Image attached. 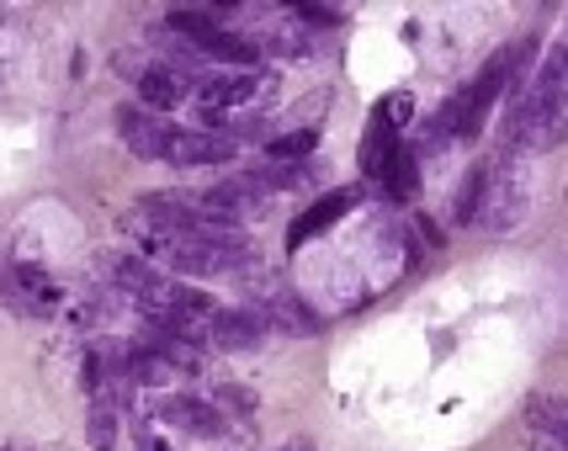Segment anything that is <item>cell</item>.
Returning <instances> with one entry per match:
<instances>
[{
  "label": "cell",
  "instance_id": "4fadbf2b",
  "mask_svg": "<svg viewBox=\"0 0 568 451\" xmlns=\"http://www.w3.org/2000/svg\"><path fill=\"white\" fill-rule=\"evenodd\" d=\"M484 181H488V164H473L468 181H462V192H457V223H473V212L484 203Z\"/></svg>",
  "mask_w": 568,
  "mask_h": 451
},
{
  "label": "cell",
  "instance_id": "8992f818",
  "mask_svg": "<svg viewBox=\"0 0 568 451\" xmlns=\"http://www.w3.org/2000/svg\"><path fill=\"white\" fill-rule=\"evenodd\" d=\"M346 212H351V192H325L319 203H314L309 212H303V218H298V223H292V229H287V249H298V245H309V240H319L329 223H335V218H346Z\"/></svg>",
  "mask_w": 568,
  "mask_h": 451
},
{
  "label": "cell",
  "instance_id": "6da1fadb",
  "mask_svg": "<svg viewBox=\"0 0 568 451\" xmlns=\"http://www.w3.org/2000/svg\"><path fill=\"white\" fill-rule=\"evenodd\" d=\"M521 212H527V186H521V170L505 160L488 164V181H484V203L473 212V223L488 229V234H505V229H516L521 223Z\"/></svg>",
  "mask_w": 568,
  "mask_h": 451
},
{
  "label": "cell",
  "instance_id": "7c38bea8",
  "mask_svg": "<svg viewBox=\"0 0 568 451\" xmlns=\"http://www.w3.org/2000/svg\"><path fill=\"white\" fill-rule=\"evenodd\" d=\"M85 436H90V447H96V451H112V441H118V410H112L107 399H96V404H90Z\"/></svg>",
  "mask_w": 568,
  "mask_h": 451
},
{
  "label": "cell",
  "instance_id": "277c9868",
  "mask_svg": "<svg viewBox=\"0 0 568 451\" xmlns=\"http://www.w3.org/2000/svg\"><path fill=\"white\" fill-rule=\"evenodd\" d=\"M213 340L223 351H255L266 340V314L261 308H218L213 314Z\"/></svg>",
  "mask_w": 568,
  "mask_h": 451
},
{
  "label": "cell",
  "instance_id": "e0dca14e",
  "mask_svg": "<svg viewBox=\"0 0 568 451\" xmlns=\"http://www.w3.org/2000/svg\"><path fill=\"white\" fill-rule=\"evenodd\" d=\"M16 282H22V292H33L38 303H53V282L43 277L38 266H16Z\"/></svg>",
  "mask_w": 568,
  "mask_h": 451
},
{
  "label": "cell",
  "instance_id": "ac0fdd59",
  "mask_svg": "<svg viewBox=\"0 0 568 451\" xmlns=\"http://www.w3.org/2000/svg\"><path fill=\"white\" fill-rule=\"evenodd\" d=\"M292 11H298V22H303V27H309V22H319V27H335V22H340V11H335V5H292Z\"/></svg>",
  "mask_w": 568,
  "mask_h": 451
},
{
  "label": "cell",
  "instance_id": "7a4b0ae2",
  "mask_svg": "<svg viewBox=\"0 0 568 451\" xmlns=\"http://www.w3.org/2000/svg\"><path fill=\"white\" fill-rule=\"evenodd\" d=\"M118 133H122V144H128L138 160H170L176 127L165 123L160 112H149V107H122V112H118Z\"/></svg>",
  "mask_w": 568,
  "mask_h": 451
},
{
  "label": "cell",
  "instance_id": "9c48e42d",
  "mask_svg": "<svg viewBox=\"0 0 568 451\" xmlns=\"http://www.w3.org/2000/svg\"><path fill=\"white\" fill-rule=\"evenodd\" d=\"M112 282H118L122 292H133V297L144 303L149 292L160 288V271H155L149 260H138V255H118V260H112Z\"/></svg>",
  "mask_w": 568,
  "mask_h": 451
},
{
  "label": "cell",
  "instance_id": "52a82bcc",
  "mask_svg": "<svg viewBox=\"0 0 568 451\" xmlns=\"http://www.w3.org/2000/svg\"><path fill=\"white\" fill-rule=\"evenodd\" d=\"M165 419L176 425V430H186V436H223V410H213L203 399H170L165 404Z\"/></svg>",
  "mask_w": 568,
  "mask_h": 451
},
{
  "label": "cell",
  "instance_id": "5b68a950",
  "mask_svg": "<svg viewBox=\"0 0 568 451\" xmlns=\"http://www.w3.org/2000/svg\"><path fill=\"white\" fill-rule=\"evenodd\" d=\"M197 90H203V118L207 123H223V107H240L244 96H255L261 75H250V70H240V75H203Z\"/></svg>",
  "mask_w": 568,
  "mask_h": 451
},
{
  "label": "cell",
  "instance_id": "5bb4252c",
  "mask_svg": "<svg viewBox=\"0 0 568 451\" xmlns=\"http://www.w3.org/2000/svg\"><path fill=\"white\" fill-rule=\"evenodd\" d=\"M266 48H277L287 59H298V53H309V27L303 22H277L271 33H266Z\"/></svg>",
  "mask_w": 568,
  "mask_h": 451
},
{
  "label": "cell",
  "instance_id": "3957f363",
  "mask_svg": "<svg viewBox=\"0 0 568 451\" xmlns=\"http://www.w3.org/2000/svg\"><path fill=\"white\" fill-rule=\"evenodd\" d=\"M240 138L234 133H207V127H176V144H170V160L176 164H223L234 160Z\"/></svg>",
  "mask_w": 568,
  "mask_h": 451
},
{
  "label": "cell",
  "instance_id": "30bf717a",
  "mask_svg": "<svg viewBox=\"0 0 568 451\" xmlns=\"http://www.w3.org/2000/svg\"><path fill=\"white\" fill-rule=\"evenodd\" d=\"M527 414H531V430H536V436L568 441V399H536Z\"/></svg>",
  "mask_w": 568,
  "mask_h": 451
},
{
  "label": "cell",
  "instance_id": "d6986e66",
  "mask_svg": "<svg viewBox=\"0 0 568 451\" xmlns=\"http://www.w3.org/2000/svg\"><path fill=\"white\" fill-rule=\"evenodd\" d=\"M223 404H234V410H255V399H250V393H244V388H223Z\"/></svg>",
  "mask_w": 568,
  "mask_h": 451
},
{
  "label": "cell",
  "instance_id": "9a60e30c",
  "mask_svg": "<svg viewBox=\"0 0 568 451\" xmlns=\"http://www.w3.org/2000/svg\"><path fill=\"white\" fill-rule=\"evenodd\" d=\"M314 144H319V133L298 127V133H282V138H271V144H266V155H271V160H303V155H314Z\"/></svg>",
  "mask_w": 568,
  "mask_h": 451
},
{
  "label": "cell",
  "instance_id": "2e32d148",
  "mask_svg": "<svg viewBox=\"0 0 568 451\" xmlns=\"http://www.w3.org/2000/svg\"><path fill=\"white\" fill-rule=\"evenodd\" d=\"M81 382H85V393H90V399H101V393H107V351H101V345H96V351H85Z\"/></svg>",
  "mask_w": 568,
  "mask_h": 451
},
{
  "label": "cell",
  "instance_id": "8fae6325",
  "mask_svg": "<svg viewBox=\"0 0 568 451\" xmlns=\"http://www.w3.org/2000/svg\"><path fill=\"white\" fill-rule=\"evenodd\" d=\"M383 181H388V192H394V197H414V186H420V181H414V149H409V144H399V149L388 155V164H383Z\"/></svg>",
  "mask_w": 568,
  "mask_h": 451
},
{
  "label": "cell",
  "instance_id": "ba28073f",
  "mask_svg": "<svg viewBox=\"0 0 568 451\" xmlns=\"http://www.w3.org/2000/svg\"><path fill=\"white\" fill-rule=\"evenodd\" d=\"M181 90H186V81H181V75H170L165 64H155V70H138V96H144V107H149V112L176 107V101H181Z\"/></svg>",
  "mask_w": 568,
  "mask_h": 451
}]
</instances>
